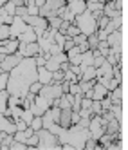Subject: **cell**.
<instances>
[{
	"label": "cell",
	"instance_id": "cell-1",
	"mask_svg": "<svg viewBox=\"0 0 128 150\" xmlns=\"http://www.w3.org/2000/svg\"><path fill=\"white\" fill-rule=\"evenodd\" d=\"M74 24L79 27V31L85 36L90 35V33H96V29H98V27H96V18L92 16L90 11H87V9H85L83 13L74 16Z\"/></svg>",
	"mask_w": 128,
	"mask_h": 150
},
{
	"label": "cell",
	"instance_id": "cell-2",
	"mask_svg": "<svg viewBox=\"0 0 128 150\" xmlns=\"http://www.w3.org/2000/svg\"><path fill=\"white\" fill-rule=\"evenodd\" d=\"M36 134H38V145H36V148H60L61 146L58 136L52 134L49 128L41 127L40 130H36Z\"/></svg>",
	"mask_w": 128,
	"mask_h": 150
},
{
	"label": "cell",
	"instance_id": "cell-3",
	"mask_svg": "<svg viewBox=\"0 0 128 150\" xmlns=\"http://www.w3.org/2000/svg\"><path fill=\"white\" fill-rule=\"evenodd\" d=\"M106 44L112 52H123V29H114L112 33H108Z\"/></svg>",
	"mask_w": 128,
	"mask_h": 150
},
{
	"label": "cell",
	"instance_id": "cell-4",
	"mask_svg": "<svg viewBox=\"0 0 128 150\" xmlns=\"http://www.w3.org/2000/svg\"><path fill=\"white\" fill-rule=\"evenodd\" d=\"M24 56L20 54V52L16 51V52H11V54H6L4 56V60L0 62V69H2L4 72H9V71H13L18 63H20V60H22Z\"/></svg>",
	"mask_w": 128,
	"mask_h": 150
},
{
	"label": "cell",
	"instance_id": "cell-5",
	"mask_svg": "<svg viewBox=\"0 0 128 150\" xmlns=\"http://www.w3.org/2000/svg\"><path fill=\"white\" fill-rule=\"evenodd\" d=\"M70 114H72V109L67 107V109H60V117H58V125L61 128H69L72 123H70Z\"/></svg>",
	"mask_w": 128,
	"mask_h": 150
},
{
	"label": "cell",
	"instance_id": "cell-6",
	"mask_svg": "<svg viewBox=\"0 0 128 150\" xmlns=\"http://www.w3.org/2000/svg\"><path fill=\"white\" fill-rule=\"evenodd\" d=\"M36 80H38L41 85L52 83V72L47 71L45 67H36Z\"/></svg>",
	"mask_w": 128,
	"mask_h": 150
},
{
	"label": "cell",
	"instance_id": "cell-7",
	"mask_svg": "<svg viewBox=\"0 0 128 150\" xmlns=\"http://www.w3.org/2000/svg\"><path fill=\"white\" fill-rule=\"evenodd\" d=\"M16 38H18V42H25V44H27V42H36L38 40V35L34 33V29L31 27V25H27V29L22 31Z\"/></svg>",
	"mask_w": 128,
	"mask_h": 150
},
{
	"label": "cell",
	"instance_id": "cell-8",
	"mask_svg": "<svg viewBox=\"0 0 128 150\" xmlns=\"http://www.w3.org/2000/svg\"><path fill=\"white\" fill-rule=\"evenodd\" d=\"M106 94H108V89H106L105 85H101V83L96 81L94 87H92V100H103Z\"/></svg>",
	"mask_w": 128,
	"mask_h": 150
},
{
	"label": "cell",
	"instance_id": "cell-9",
	"mask_svg": "<svg viewBox=\"0 0 128 150\" xmlns=\"http://www.w3.org/2000/svg\"><path fill=\"white\" fill-rule=\"evenodd\" d=\"M67 7L70 9L74 15H79V13H83L85 9H87V7H85V0H69Z\"/></svg>",
	"mask_w": 128,
	"mask_h": 150
},
{
	"label": "cell",
	"instance_id": "cell-10",
	"mask_svg": "<svg viewBox=\"0 0 128 150\" xmlns=\"http://www.w3.org/2000/svg\"><path fill=\"white\" fill-rule=\"evenodd\" d=\"M112 69H114V65H110V63L105 60L103 65L96 69V76H112Z\"/></svg>",
	"mask_w": 128,
	"mask_h": 150
},
{
	"label": "cell",
	"instance_id": "cell-11",
	"mask_svg": "<svg viewBox=\"0 0 128 150\" xmlns=\"http://www.w3.org/2000/svg\"><path fill=\"white\" fill-rule=\"evenodd\" d=\"M7 98H9V91L2 89L0 91V112H4L7 109Z\"/></svg>",
	"mask_w": 128,
	"mask_h": 150
},
{
	"label": "cell",
	"instance_id": "cell-12",
	"mask_svg": "<svg viewBox=\"0 0 128 150\" xmlns=\"http://www.w3.org/2000/svg\"><path fill=\"white\" fill-rule=\"evenodd\" d=\"M98 42H99V38H98V35H96V33L87 35V45H89V49H90V51L98 49Z\"/></svg>",
	"mask_w": 128,
	"mask_h": 150
},
{
	"label": "cell",
	"instance_id": "cell-13",
	"mask_svg": "<svg viewBox=\"0 0 128 150\" xmlns=\"http://www.w3.org/2000/svg\"><path fill=\"white\" fill-rule=\"evenodd\" d=\"M103 6H105V2H85V7H87V11H90V13L103 11Z\"/></svg>",
	"mask_w": 128,
	"mask_h": 150
},
{
	"label": "cell",
	"instance_id": "cell-14",
	"mask_svg": "<svg viewBox=\"0 0 128 150\" xmlns=\"http://www.w3.org/2000/svg\"><path fill=\"white\" fill-rule=\"evenodd\" d=\"M92 62H94V56H92V51H85L81 52V65H92Z\"/></svg>",
	"mask_w": 128,
	"mask_h": 150
},
{
	"label": "cell",
	"instance_id": "cell-15",
	"mask_svg": "<svg viewBox=\"0 0 128 150\" xmlns=\"http://www.w3.org/2000/svg\"><path fill=\"white\" fill-rule=\"evenodd\" d=\"M29 127L33 128V130L36 132V130H40L41 127H44V123H41V116H33V120H31V123H29Z\"/></svg>",
	"mask_w": 128,
	"mask_h": 150
},
{
	"label": "cell",
	"instance_id": "cell-16",
	"mask_svg": "<svg viewBox=\"0 0 128 150\" xmlns=\"http://www.w3.org/2000/svg\"><path fill=\"white\" fill-rule=\"evenodd\" d=\"M40 89H41V83L38 81V80H34V81H31L29 83V87H27V92H31V94H40Z\"/></svg>",
	"mask_w": 128,
	"mask_h": 150
},
{
	"label": "cell",
	"instance_id": "cell-17",
	"mask_svg": "<svg viewBox=\"0 0 128 150\" xmlns=\"http://www.w3.org/2000/svg\"><path fill=\"white\" fill-rule=\"evenodd\" d=\"M108 22H110V18L106 16V15H101V16L96 18V27H98V29H105Z\"/></svg>",
	"mask_w": 128,
	"mask_h": 150
},
{
	"label": "cell",
	"instance_id": "cell-18",
	"mask_svg": "<svg viewBox=\"0 0 128 150\" xmlns=\"http://www.w3.org/2000/svg\"><path fill=\"white\" fill-rule=\"evenodd\" d=\"M63 80H67L70 83H76V81H79V76H76L70 69H67V71H63Z\"/></svg>",
	"mask_w": 128,
	"mask_h": 150
},
{
	"label": "cell",
	"instance_id": "cell-19",
	"mask_svg": "<svg viewBox=\"0 0 128 150\" xmlns=\"http://www.w3.org/2000/svg\"><path fill=\"white\" fill-rule=\"evenodd\" d=\"M11 38V29H9L7 24H0V40Z\"/></svg>",
	"mask_w": 128,
	"mask_h": 150
},
{
	"label": "cell",
	"instance_id": "cell-20",
	"mask_svg": "<svg viewBox=\"0 0 128 150\" xmlns=\"http://www.w3.org/2000/svg\"><path fill=\"white\" fill-rule=\"evenodd\" d=\"M98 51L101 52L103 56H106L110 52V47H108V44H106V40H99L98 42Z\"/></svg>",
	"mask_w": 128,
	"mask_h": 150
},
{
	"label": "cell",
	"instance_id": "cell-21",
	"mask_svg": "<svg viewBox=\"0 0 128 150\" xmlns=\"http://www.w3.org/2000/svg\"><path fill=\"white\" fill-rule=\"evenodd\" d=\"M90 112H92V114H101V112H103V107H101V101H99V100H92Z\"/></svg>",
	"mask_w": 128,
	"mask_h": 150
},
{
	"label": "cell",
	"instance_id": "cell-22",
	"mask_svg": "<svg viewBox=\"0 0 128 150\" xmlns=\"http://www.w3.org/2000/svg\"><path fill=\"white\" fill-rule=\"evenodd\" d=\"M33 110H31V109H24L22 110V114H20V117H22V120L27 123V127H29V123H31V120H33Z\"/></svg>",
	"mask_w": 128,
	"mask_h": 150
},
{
	"label": "cell",
	"instance_id": "cell-23",
	"mask_svg": "<svg viewBox=\"0 0 128 150\" xmlns=\"http://www.w3.org/2000/svg\"><path fill=\"white\" fill-rule=\"evenodd\" d=\"M81 33V31H79V27L76 25V24H70L69 27H67V33H65V36H76V35H79Z\"/></svg>",
	"mask_w": 128,
	"mask_h": 150
},
{
	"label": "cell",
	"instance_id": "cell-24",
	"mask_svg": "<svg viewBox=\"0 0 128 150\" xmlns=\"http://www.w3.org/2000/svg\"><path fill=\"white\" fill-rule=\"evenodd\" d=\"M29 146L25 145V143H22V141H15L13 139V143L9 145V150H27Z\"/></svg>",
	"mask_w": 128,
	"mask_h": 150
},
{
	"label": "cell",
	"instance_id": "cell-25",
	"mask_svg": "<svg viewBox=\"0 0 128 150\" xmlns=\"http://www.w3.org/2000/svg\"><path fill=\"white\" fill-rule=\"evenodd\" d=\"M25 15H27V7H25V6H16V7H15V16L24 18Z\"/></svg>",
	"mask_w": 128,
	"mask_h": 150
},
{
	"label": "cell",
	"instance_id": "cell-26",
	"mask_svg": "<svg viewBox=\"0 0 128 150\" xmlns=\"http://www.w3.org/2000/svg\"><path fill=\"white\" fill-rule=\"evenodd\" d=\"M60 81H63V71H54L52 72V83H60Z\"/></svg>",
	"mask_w": 128,
	"mask_h": 150
},
{
	"label": "cell",
	"instance_id": "cell-27",
	"mask_svg": "<svg viewBox=\"0 0 128 150\" xmlns=\"http://www.w3.org/2000/svg\"><path fill=\"white\" fill-rule=\"evenodd\" d=\"M79 120H81L79 112H78V110H72V114H70V123H72V125H78Z\"/></svg>",
	"mask_w": 128,
	"mask_h": 150
},
{
	"label": "cell",
	"instance_id": "cell-28",
	"mask_svg": "<svg viewBox=\"0 0 128 150\" xmlns=\"http://www.w3.org/2000/svg\"><path fill=\"white\" fill-rule=\"evenodd\" d=\"M69 92H70V94H78V92H81L79 83H78V81H76V83H70V85H69Z\"/></svg>",
	"mask_w": 128,
	"mask_h": 150
},
{
	"label": "cell",
	"instance_id": "cell-29",
	"mask_svg": "<svg viewBox=\"0 0 128 150\" xmlns=\"http://www.w3.org/2000/svg\"><path fill=\"white\" fill-rule=\"evenodd\" d=\"M27 7V15H38V7L34 4H31V6H25Z\"/></svg>",
	"mask_w": 128,
	"mask_h": 150
},
{
	"label": "cell",
	"instance_id": "cell-30",
	"mask_svg": "<svg viewBox=\"0 0 128 150\" xmlns=\"http://www.w3.org/2000/svg\"><path fill=\"white\" fill-rule=\"evenodd\" d=\"M69 69H70L74 74H76V76H79V78H81V65H70Z\"/></svg>",
	"mask_w": 128,
	"mask_h": 150
},
{
	"label": "cell",
	"instance_id": "cell-31",
	"mask_svg": "<svg viewBox=\"0 0 128 150\" xmlns=\"http://www.w3.org/2000/svg\"><path fill=\"white\" fill-rule=\"evenodd\" d=\"M11 2L15 4V7L16 6H25V0H11Z\"/></svg>",
	"mask_w": 128,
	"mask_h": 150
},
{
	"label": "cell",
	"instance_id": "cell-32",
	"mask_svg": "<svg viewBox=\"0 0 128 150\" xmlns=\"http://www.w3.org/2000/svg\"><path fill=\"white\" fill-rule=\"evenodd\" d=\"M45 2H47V0H34V6H36V7H41Z\"/></svg>",
	"mask_w": 128,
	"mask_h": 150
},
{
	"label": "cell",
	"instance_id": "cell-33",
	"mask_svg": "<svg viewBox=\"0 0 128 150\" xmlns=\"http://www.w3.org/2000/svg\"><path fill=\"white\" fill-rule=\"evenodd\" d=\"M85 2H103V0H85Z\"/></svg>",
	"mask_w": 128,
	"mask_h": 150
}]
</instances>
